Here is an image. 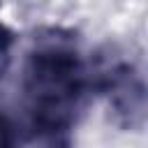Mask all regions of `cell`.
Masks as SVG:
<instances>
[{"instance_id":"obj_1","label":"cell","mask_w":148,"mask_h":148,"mask_svg":"<svg viewBox=\"0 0 148 148\" xmlns=\"http://www.w3.org/2000/svg\"><path fill=\"white\" fill-rule=\"evenodd\" d=\"M92 90V67L74 39L58 32L37 37L23 62V120H18V130L30 134V141L67 143V134Z\"/></svg>"},{"instance_id":"obj_2","label":"cell","mask_w":148,"mask_h":148,"mask_svg":"<svg viewBox=\"0 0 148 148\" xmlns=\"http://www.w3.org/2000/svg\"><path fill=\"white\" fill-rule=\"evenodd\" d=\"M12 46H14V32H12L5 23H0V76H2V74L7 72V67H9Z\"/></svg>"}]
</instances>
